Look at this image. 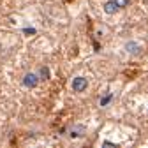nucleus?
Returning a JSON list of instances; mask_svg holds the SVG:
<instances>
[{
  "label": "nucleus",
  "instance_id": "obj_1",
  "mask_svg": "<svg viewBox=\"0 0 148 148\" xmlns=\"http://www.w3.org/2000/svg\"><path fill=\"white\" fill-rule=\"evenodd\" d=\"M39 81H41L39 74L28 72V74H25V78H23V86H25V88H35L37 85H39Z\"/></svg>",
  "mask_w": 148,
  "mask_h": 148
},
{
  "label": "nucleus",
  "instance_id": "obj_2",
  "mask_svg": "<svg viewBox=\"0 0 148 148\" xmlns=\"http://www.w3.org/2000/svg\"><path fill=\"white\" fill-rule=\"evenodd\" d=\"M71 86H72L74 92H85L86 86H88V81H86V78H83V76H76V78L72 79Z\"/></svg>",
  "mask_w": 148,
  "mask_h": 148
},
{
  "label": "nucleus",
  "instance_id": "obj_3",
  "mask_svg": "<svg viewBox=\"0 0 148 148\" xmlns=\"http://www.w3.org/2000/svg\"><path fill=\"white\" fill-rule=\"evenodd\" d=\"M125 49H127V53H131V55H139L141 49H143V46H141L139 42L131 41V42H127V44H125Z\"/></svg>",
  "mask_w": 148,
  "mask_h": 148
},
{
  "label": "nucleus",
  "instance_id": "obj_4",
  "mask_svg": "<svg viewBox=\"0 0 148 148\" xmlns=\"http://www.w3.org/2000/svg\"><path fill=\"white\" fill-rule=\"evenodd\" d=\"M118 9H120V7L116 5L115 0H108V2L104 4V12H106V14H115Z\"/></svg>",
  "mask_w": 148,
  "mask_h": 148
},
{
  "label": "nucleus",
  "instance_id": "obj_5",
  "mask_svg": "<svg viewBox=\"0 0 148 148\" xmlns=\"http://www.w3.org/2000/svg\"><path fill=\"white\" fill-rule=\"evenodd\" d=\"M69 132H71V134H69L71 138H78V136H81V134L85 132V127H81V125H78V127H72Z\"/></svg>",
  "mask_w": 148,
  "mask_h": 148
},
{
  "label": "nucleus",
  "instance_id": "obj_6",
  "mask_svg": "<svg viewBox=\"0 0 148 148\" xmlns=\"http://www.w3.org/2000/svg\"><path fill=\"white\" fill-rule=\"evenodd\" d=\"M39 78H41V79H48V78H49V69H48V67H42V69L39 71Z\"/></svg>",
  "mask_w": 148,
  "mask_h": 148
},
{
  "label": "nucleus",
  "instance_id": "obj_7",
  "mask_svg": "<svg viewBox=\"0 0 148 148\" xmlns=\"http://www.w3.org/2000/svg\"><path fill=\"white\" fill-rule=\"evenodd\" d=\"M115 2H116V5H118L120 9H123V7L129 5V2H131V0H115Z\"/></svg>",
  "mask_w": 148,
  "mask_h": 148
},
{
  "label": "nucleus",
  "instance_id": "obj_8",
  "mask_svg": "<svg viewBox=\"0 0 148 148\" xmlns=\"http://www.w3.org/2000/svg\"><path fill=\"white\" fill-rule=\"evenodd\" d=\"M109 101H111V95H106V97H102V99H101V106H106Z\"/></svg>",
  "mask_w": 148,
  "mask_h": 148
}]
</instances>
